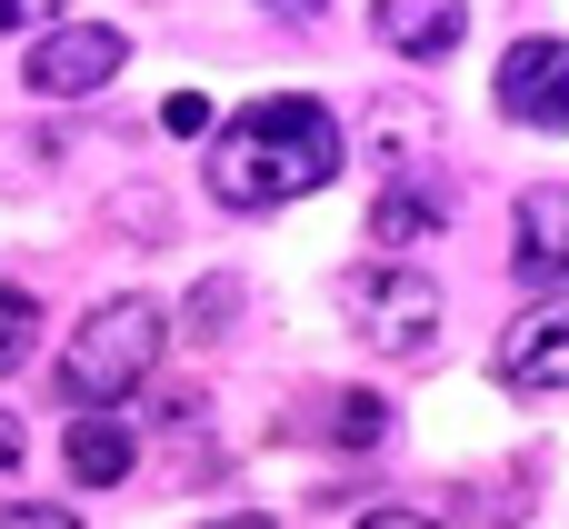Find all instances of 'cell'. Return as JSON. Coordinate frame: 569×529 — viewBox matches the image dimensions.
<instances>
[{"label": "cell", "instance_id": "cell-19", "mask_svg": "<svg viewBox=\"0 0 569 529\" xmlns=\"http://www.w3.org/2000/svg\"><path fill=\"white\" fill-rule=\"evenodd\" d=\"M210 529H270V510H240V520H210Z\"/></svg>", "mask_w": 569, "mask_h": 529}, {"label": "cell", "instance_id": "cell-3", "mask_svg": "<svg viewBox=\"0 0 569 529\" xmlns=\"http://www.w3.org/2000/svg\"><path fill=\"white\" fill-rule=\"evenodd\" d=\"M340 310H350L360 350H380V360H430V350H440V280L410 270V260H360V270H340Z\"/></svg>", "mask_w": 569, "mask_h": 529}, {"label": "cell", "instance_id": "cell-1", "mask_svg": "<svg viewBox=\"0 0 569 529\" xmlns=\"http://www.w3.org/2000/svg\"><path fill=\"white\" fill-rule=\"evenodd\" d=\"M340 160H350V130L330 120V100L270 90V100H250L210 130V200L220 210H280V200L330 190Z\"/></svg>", "mask_w": 569, "mask_h": 529}, {"label": "cell", "instance_id": "cell-7", "mask_svg": "<svg viewBox=\"0 0 569 529\" xmlns=\"http://www.w3.org/2000/svg\"><path fill=\"white\" fill-rule=\"evenodd\" d=\"M60 460H70V480H80V490H120V480L140 470V430H130L120 410H80V420H70V440H60Z\"/></svg>", "mask_w": 569, "mask_h": 529}, {"label": "cell", "instance_id": "cell-13", "mask_svg": "<svg viewBox=\"0 0 569 529\" xmlns=\"http://www.w3.org/2000/svg\"><path fill=\"white\" fill-rule=\"evenodd\" d=\"M30 350H40V300H30V290H0V380H10Z\"/></svg>", "mask_w": 569, "mask_h": 529}, {"label": "cell", "instance_id": "cell-14", "mask_svg": "<svg viewBox=\"0 0 569 529\" xmlns=\"http://www.w3.org/2000/svg\"><path fill=\"white\" fill-rule=\"evenodd\" d=\"M160 120L190 140V130H210V100H200V90H170V100H160Z\"/></svg>", "mask_w": 569, "mask_h": 529}, {"label": "cell", "instance_id": "cell-9", "mask_svg": "<svg viewBox=\"0 0 569 529\" xmlns=\"http://www.w3.org/2000/svg\"><path fill=\"white\" fill-rule=\"evenodd\" d=\"M569 270V200H560V180H540V190H520V280H560Z\"/></svg>", "mask_w": 569, "mask_h": 529}, {"label": "cell", "instance_id": "cell-2", "mask_svg": "<svg viewBox=\"0 0 569 529\" xmlns=\"http://www.w3.org/2000/svg\"><path fill=\"white\" fill-rule=\"evenodd\" d=\"M160 350H170V310L140 300V290H120V300H100V310L70 330V350H60V390H70L80 410H120V400L160 370Z\"/></svg>", "mask_w": 569, "mask_h": 529}, {"label": "cell", "instance_id": "cell-15", "mask_svg": "<svg viewBox=\"0 0 569 529\" xmlns=\"http://www.w3.org/2000/svg\"><path fill=\"white\" fill-rule=\"evenodd\" d=\"M0 529H80V520L50 510V500H20V510H0Z\"/></svg>", "mask_w": 569, "mask_h": 529}, {"label": "cell", "instance_id": "cell-11", "mask_svg": "<svg viewBox=\"0 0 569 529\" xmlns=\"http://www.w3.org/2000/svg\"><path fill=\"white\" fill-rule=\"evenodd\" d=\"M420 230H440V190H410V180H390V190L370 200V240L390 250V240H420Z\"/></svg>", "mask_w": 569, "mask_h": 529}, {"label": "cell", "instance_id": "cell-6", "mask_svg": "<svg viewBox=\"0 0 569 529\" xmlns=\"http://www.w3.org/2000/svg\"><path fill=\"white\" fill-rule=\"evenodd\" d=\"M490 380H500V390H520V400H550V390L569 380V320H560V300H540V310L500 340Z\"/></svg>", "mask_w": 569, "mask_h": 529}, {"label": "cell", "instance_id": "cell-18", "mask_svg": "<svg viewBox=\"0 0 569 529\" xmlns=\"http://www.w3.org/2000/svg\"><path fill=\"white\" fill-rule=\"evenodd\" d=\"M0 470H20V420L0 410Z\"/></svg>", "mask_w": 569, "mask_h": 529}, {"label": "cell", "instance_id": "cell-17", "mask_svg": "<svg viewBox=\"0 0 569 529\" xmlns=\"http://www.w3.org/2000/svg\"><path fill=\"white\" fill-rule=\"evenodd\" d=\"M0 30H50V10H30V0H0Z\"/></svg>", "mask_w": 569, "mask_h": 529}, {"label": "cell", "instance_id": "cell-16", "mask_svg": "<svg viewBox=\"0 0 569 529\" xmlns=\"http://www.w3.org/2000/svg\"><path fill=\"white\" fill-rule=\"evenodd\" d=\"M360 529H440V520H430V510H370Z\"/></svg>", "mask_w": 569, "mask_h": 529}, {"label": "cell", "instance_id": "cell-5", "mask_svg": "<svg viewBox=\"0 0 569 529\" xmlns=\"http://www.w3.org/2000/svg\"><path fill=\"white\" fill-rule=\"evenodd\" d=\"M500 110H510L520 130H560L569 120V40L560 30L510 40V60H500Z\"/></svg>", "mask_w": 569, "mask_h": 529}, {"label": "cell", "instance_id": "cell-4", "mask_svg": "<svg viewBox=\"0 0 569 529\" xmlns=\"http://www.w3.org/2000/svg\"><path fill=\"white\" fill-rule=\"evenodd\" d=\"M120 60H130V30L120 20H50L30 40V90L40 100H90V90L120 80Z\"/></svg>", "mask_w": 569, "mask_h": 529}, {"label": "cell", "instance_id": "cell-8", "mask_svg": "<svg viewBox=\"0 0 569 529\" xmlns=\"http://www.w3.org/2000/svg\"><path fill=\"white\" fill-rule=\"evenodd\" d=\"M370 30H380L400 60H450V50H460V30H470V10H460V0H380V10H370Z\"/></svg>", "mask_w": 569, "mask_h": 529}, {"label": "cell", "instance_id": "cell-10", "mask_svg": "<svg viewBox=\"0 0 569 529\" xmlns=\"http://www.w3.org/2000/svg\"><path fill=\"white\" fill-rule=\"evenodd\" d=\"M430 130H440V120H430L420 100H400V90H380V100L360 110V140H370L380 160H410V150H430Z\"/></svg>", "mask_w": 569, "mask_h": 529}, {"label": "cell", "instance_id": "cell-12", "mask_svg": "<svg viewBox=\"0 0 569 529\" xmlns=\"http://www.w3.org/2000/svg\"><path fill=\"white\" fill-rule=\"evenodd\" d=\"M330 420H340V430H330L340 450H380V440H390V400H380V390H350Z\"/></svg>", "mask_w": 569, "mask_h": 529}]
</instances>
